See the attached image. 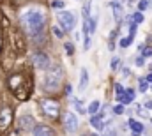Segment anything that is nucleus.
<instances>
[{
  "mask_svg": "<svg viewBox=\"0 0 152 136\" xmlns=\"http://www.w3.org/2000/svg\"><path fill=\"white\" fill-rule=\"evenodd\" d=\"M131 42H133V37H124V39H120V42H118V44H120L122 48H127Z\"/></svg>",
  "mask_w": 152,
  "mask_h": 136,
  "instance_id": "nucleus-18",
  "label": "nucleus"
},
{
  "mask_svg": "<svg viewBox=\"0 0 152 136\" xmlns=\"http://www.w3.org/2000/svg\"><path fill=\"white\" fill-rule=\"evenodd\" d=\"M73 104H75V108H76V111H78V113H85V108H83L81 101H78V99H76V101L73 102Z\"/></svg>",
  "mask_w": 152,
  "mask_h": 136,
  "instance_id": "nucleus-20",
  "label": "nucleus"
},
{
  "mask_svg": "<svg viewBox=\"0 0 152 136\" xmlns=\"http://www.w3.org/2000/svg\"><path fill=\"white\" fill-rule=\"evenodd\" d=\"M138 7H140V11H145V9L149 7V2H147V0H142V2L138 4Z\"/></svg>",
  "mask_w": 152,
  "mask_h": 136,
  "instance_id": "nucleus-22",
  "label": "nucleus"
},
{
  "mask_svg": "<svg viewBox=\"0 0 152 136\" xmlns=\"http://www.w3.org/2000/svg\"><path fill=\"white\" fill-rule=\"evenodd\" d=\"M53 32H55V35H57V37H62V35H64V32H62L58 27H55V29H53Z\"/></svg>",
  "mask_w": 152,
  "mask_h": 136,
  "instance_id": "nucleus-29",
  "label": "nucleus"
},
{
  "mask_svg": "<svg viewBox=\"0 0 152 136\" xmlns=\"http://www.w3.org/2000/svg\"><path fill=\"white\" fill-rule=\"evenodd\" d=\"M143 50V57H151L152 55V48H142Z\"/></svg>",
  "mask_w": 152,
  "mask_h": 136,
  "instance_id": "nucleus-27",
  "label": "nucleus"
},
{
  "mask_svg": "<svg viewBox=\"0 0 152 136\" xmlns=\"http://www.w3.org/2000/svg\"><path fill=\"white\" fill-rule=\"evenodd\" d=\"M145 80H147V81H152V72H151V74H147V78H145Z\"/></svg>",
  "mask_w": 152,
  "mask_h": 136,
  "instance_id": "nucleus-34",
  "label": "nucleus"
},
{
  "mask_svg": "<svg viewBox=\"0 0 152 136\" xmlns=\"http://www.w3.org/2000/svg\"><path fill=\"white\" fill-rule=\"evenodd\" d=\"M92 136H97V135H92Z\"/></svg>",
  "mask_w": 152,
  "mask_h": 136,
  "instance_id": "nucleus-36",
  "label": "nucleus"
},
{
  "mask_svg": "<svg viewBox=\"0 0 152 136\" xmlns=\"http://www.w3.org/2000/svg\"><path fill=\"white\" fill-rule=\"evenodd\" d=\"M117 67H120V58H117V57H113L112 58V69H117Z\"/></svg>",
  "mask_w": 152,
  "mask_h": 136,
  "instance_id": "nucleus-21",
  "label": "nucleus"
},
{
  "mask_svg": "<svg viewBox=\"0 0 152 136\" xmlns=\"http://www.w3.org/2000/svg\"><path fill=\"white\" fill-rule=\"evenodd\" d=\"M58 23H60V27H62V30H73L76 25V18L73 12H69V11H62L60 14H58Z\"/></svg>",
  "mask_w": 152,
  "mask_h": 136,
  "instance_id": "nucleus-3",
  "label": "nucleus"
},
{
  "mask_svg": "<svg viewBox=\"0 0 152 136\" xmlns=\"http://www.w3.org/2000/svg\"><path fill=\"white\" fill-rule=\"evenodd\" d=\"M122 76H129V69H122Z\"/></svg>",
  "mask_w": 152,
  "mask_h": 136,
  "instance_id": "nucleus-32",
  "label": "nucleus"
},
{
  "mask_svg": "<svg viewBox=\"0 0 152 136\" xmlns=\"http://www.w3.org/2000/svg\"><path fill=\"white\" fill-rule=\"evenodd\" d=\"M143 64H145V62H143V57H138V58H136V66H138V67H142Z\"/></svg>",
  "mask_w": 152,
  "mask_h": 136,
  "instance_id": "nucleus-31",
  "label": "nucleus"
},
{
  "mask_svg": "<svg viewBox=\"0 0 152 136\" xmlns=\"http://www.w3.org/2000/svg\"><path fill=\"white\" fill-rule=\"evenodd\" d=\"M21 23L30 34H39L44 27V14L39 12V11H28V12L23 14Z\"/></svg>",
  "mask_w": 152,
  "mask_h": 136,
  "instance_id": "nucleus-1",
  "label": "nucleus"
},
{
  "mask_svg": "<svg viewBox=\"0 0 152 136\" xmlns=\"http://www.w3.org/2000/svg\"><path fill=\"white\" fill-rule=\"evenodd\" d=\"M34 136H53V131H51V127L41 124V126L34 127Z\"/></svg>",
  "mask_w": 152,
  "mask_h": 136,
  "instance_id": "nucleus-8",
  "label": "nucleus"
},
{
  "mask_svg": "<svg viewBox=\"0 0 152 136\" xmlns=\"http://www.w3.org/2000/svg\"><path fill=\"white\" fill-rule=\"evenodd\" d=\"M103 129L106 131V136H117V133H115V126L112 124V122H110L108 126H104Z\"/></svg>",
  "mask_w": 152,
  "mask_h": 136,
  "instance_id": "nucleus-15",
  "label": "nucleus"
},
{
  "mask_svg": "<svg viewBox=\"0 0 152 136\" xmlns=\"http://www.w3.org/2000/svg\"><path fill=\"white\" fill-rule=\"evenodd\" d=\"M32 64L37 69H48L50 67V57L46 53H34L32 55Z\"/></svg>",
  "mask_w": 152,
  "mask_h": 136,
  "instance_id": "nucleus-5",
  "label": "nucleus"
},
{
  "mask_svg": "<svg viewBox=\"0 0 152 136\" xmlns=\"http://www.w3.org/2000/svg\"><path fill=\"white\" fill-rule=\"evenodd\" d=\"M126 94H127V96H129L131 99H134V96H136V92H134L133 88H127V92H126Z\"/></svg>",
  "mask_w": 152,
  "mask_h": 136,
  "instance_id": "nucleus-30",
  "label": "nucleus"
},
{
  "mask_svg": "<svg viewBox=\"0 0 152 136\" xmlns=\"http://www.w3.org/2000/svg\"><path fill=\"white\" fill-rule=\"evenodd\" d=\"M85 50H88L90 48V35H85V46H83Z\"/></svg>",
  "mask_w": 152,
  "mask_h": 136,
  "instance_id": "nucleus-28",
  "label": "nucleus"
},
{
  "mask_svg": "<svg viewBox=\"0 0 152 136\" xmlns=\"http://www.w3.org/2000/svg\"><path fill=\"white\" fill-rule=\"evenodd\" d=\"M117 101H118V102H122V104H129V102L133 101V99H131V97H129V96H127L126 92H122L120 96H117Z\"/></svg>",
  "mask_w": 152,
  "mask_h": 136,
  "instance_id": "nucleus-14",
  "label": "nucleus"
},
{
  "mask_svg": "<svg viewBox=\"0 0 152 136\" xmlns=\"http://www.w3.org/2000/svg\"><path fill=\"white\" fill-rule=\"evenodd\" d=\"M90 124H92L96 129H101V127H103V124H101V115H92V117H90Z\"/></svg>",
  "mask_w": 152,
  "mask_h": 136,
  "instance_id": "nucleus-13",
  "label": "nucleus"
},
{
  "mask_svg": "<svg viewBox=\"0 0 152 136\" xmlns=\"http://www.w3.org/2000/svg\"><path fill=\"white\" fill-rule=\"evenodd\" d=\"M9 122H11V110L5 108V110L0 111V126L5 127V126H9Z\"/></svg>",
  "mask_w": 152,
  "mask_h": 136,
  "instance_id": "nucleus-11",
  "label": "nucleus"
},
{
  "mask_svg": "<svg viewBox=\"0 0 152 136\" xmlns=\"http://www.w3.org/2000/svg\"><path fill=\"white\" fill-rule=\"evenodd\" d=\"M131 18H133V23H136V25L143 21V14H142V12H134V14H133Z\"/></svg>",
  "mask_w": 152,
  "mask_h": 136,
  "instance_id": "nucleus-17",
  "label": "nucleus"
},
{
  "mask_svg": "<svg viewBox=\"0 0 152 136\" xmlns=\"http://www.w3.org/2000/svg\"><path fill=\"white\" fill-rule=\"evenodd\" d=\"M99 106H101L99 101H92V102H90V106H88V113H90V115H94V113L99 110Z\"/></svg>",
  "mask_w": 152,
  "mask_h": 136,
  "instance_id": "nucleus-16",
  "label": "nucleus"
},
{
  "mask_svg": "<svg viewBox=\"0 0 152 136\" xmlns=\"http://www.w3.org/2000/svg\"><path fill=\"white\" fill-rule=\"evenodd\" d=\"M62 76H64V74H62V69L58 67V66H53V67L46 72L44 88L50 90V92H57L58 87H60V83H62Z\"/></svg>",
  "mask_w": 152,
  "mask_h": 136,
  "instance_id": "nucleus-2",
  "label": "nucleus"
},
{
  "mask_svg": "<svg viewBox=\"0 0 152 136\" xmlns=\"http://www.w3.org/2000/svg\"><path fill=\"white\" fill-rule=\"evenodd\" d=\"M87 83H88V72H87V69L83 67V69H81V76H80V85H78V90H80V92H85Z\"/></svg>",
  "mask_w": 152,
  "mask_h": 136,
  "instance_id": "nucleus-10",
  "label": "nucleus"
},
{
  "mask_svg": "<svg viewBox=\"0 0 152 136\" xmlns=\"http://www.w3.org/2000/svg\"><path fill=\"white\" fill-rule=\"evenodd\" d=\"M113 111L117 113V115H120V113H124V106H122V104H118V106H115V108H113Z\"/></svg>",
  "mask_w": 152,
  "mask_h": 136,
  "instance_id": "nucleus-25",
  "label": "nucleus"
},
{
  "mask_svg": "<svg viewBox=\"0 0 152 136\" xmlns=\"http://www.w3.org/2000/svg\"><path fill=\"white\" fill-rule=\"evenodd\" d=\"M147 88H149V81L145 78H142L140 80V92H147Z\"/></svg>",
  "mask_w": 152,
  "mask_h": 136,
  "instance_id": "nucleus-19",
  "label": "nucleus"
},
{
  "mask_svg": "<svg viewBox=\"0 0 152 136\" xmlns=\"http://www.w3.org/2000/svg\"><path fill=\"white\" fill-rule=\"evenodd\" d=\"M129 126H131V129H133V136H140L143 133V124H140V122L129 118Z\"/></svg>",
  "mask_w": 152,
  "mask_h": 136,
  "instance_id": "nucleus-12",
  "label": "nucleus"
},
{
  "mask_svg": "<svg viewBox=\"0 0 152 136\" xmlns=\"http://www.w3.org/2000/svg\"><path fill=\"white\" fill-rule=\"evenodd\" d=\"M64 127H66L67 133H75L76 131V127H78V117H76L75 113L67 111L64 115Z\"/></svg>",
  "mask_w": 152,
  "mask_h": 136,
  "instance_id": "nucleus-6",
  "label": "nucleus"
},
{
  "mask_svg": "<svg viewBox=\"0 0 152 136\" xmlns=\"http://www.w3.org/2000/svg\"><path fill=\"white\" fill-rule=\"evenodd\" d=\"M20 127H21V129H25V131L34 129V117H30V115L21 117V118H20Z\"/></svg>",
  "mask_w": 152,
  "mask_h": 136,
  "instance_id": "nucleus-7",
  "label": "nucleus"
},
{
  "mask_svg": "<svg viewBox=\"0 0 152 136\" xmlns=\"http://www.w3.org/2000/svg\"><path fill=\"white\" fill-rule=\"evenodd\" d=\"M42 111H44L48 117H51V118H57V117H58V111H60V108H58V102L51 101V99H48V101H42Z\"/></svg>",
  "mask_w": 152,
  "mask_h": 136,
  "instance_id": "nucleus-4",
  "label": "nucleus"
},
{
  "mask_svg": "<svg viewBox=\"0 0 152 136\" xmlns=\"http://www.w3.org/2000/svg\"><path fill=\"white\" fill-rule=\"evenodd\" d=\"M51 5H53V7H57V9H60V7L64 9V5H66V4H64V2H60V0H55Z\"/></svg>",
  "mask_w": 152,
  "mask_h": 136,
  "instance_id": "nucleus-24",
  "label": "nucleus"
},
{
  "mask_svg": "<svg viewBox=\"0 0 152 136\" xmlns=\"http://www.w3.org/2000/svg\"><path fill=\"white\" fill-rule=\"evenodd\" d=\"M149 5H151V7H152V0H149Z\"/></svg>",
  "mask_w": 152,
  "mask_h": 136,
  "instance_id": "nucleus-35",
  "label": "nucleus"
},
{
  "mask_svg": "<svg viewBox=\"0 0 152 136\" xmlns=\"http://www.w3.org/2000/svg\"><path fill=\"white\" fill-rule=\"evenodd\" d=\"M66 51H67V55H73V51H75V50H73V44H71V42H67V44H66Z\"/></svg>",
  "mask_w": 152,
  "mask_h": 136,
  "instance_id": "nucleus-26",
  "label": "nucleus"
},
{
  "mask_svg": "<svg viewBox=\"0 0 152 136\" xmlns=\"http://www.w3.org/2000/svg\"><path fill=\"white\" fill-rule=\"evenodd\" d=\"M110 7L113 9V16L117 21H120L122 18H124V11H122V5L118 4V2H110Z\"/></svg>",
  "mask_w": 152,
  "mask_h": 136,
  "instance_id": "nucleus-9",
  "label": "nucleus"
},
{
  "mask_svg": "<svg viewBox=\"0 0 152 136\" xmlns=\"http://www.w3.org/2000/svg\"><path fill=\"white\" fill-rule=\"evenodd\" d=\"M122 92H124V87H122L120 83H117V85H115V94H117V96H120Z\"/></svg>",
  "mask_w": 152,
  "mask_h": 136,
  "instance_id": "nucleus-23",
  "label": "nucleus"
},
{
  "mask_svg": "<svg viewBox=\"0 0 152 136\" xmlns=\"http://www.w3.org/2000/svg\"><path fill=\"white\" fill-rule=\"evenodd\" d=\"M145 108H149V110H152V101H151V102H145Z\"/></svg>",
  "mask_w": 152,
  "mask_h": 136,
  "instance_id": "nucleus-33",
  "label": "nucleus"
}]
</instances>
